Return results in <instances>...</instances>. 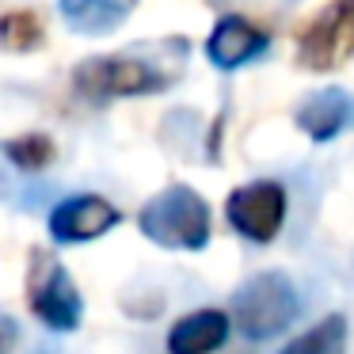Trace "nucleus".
<instances>
[{"label":"nucleus","mask_w":354,"mask_h":354,"mask_svg":"<svg viewBox=\"0 0 354 354\" xmlns=\"http://www.w3.org/2000/svg\"><path fill=\"white\" fill-rule=\"evenodd\" d=\"M343 346H346V316L328 313L308 331H301L297 339H290L278 354H343Z\"/></svg>","instance_id":"obj_12"},{"label":"nucleus","mask_w":354,"mask_h":354,"mask_svg":"<svg viewBox=\"0 0 354 354\" xmlns=\"http://www.w3.org/2000/svg\"><path fill=\"white\" fill-rule=\"evenodd\" d=\"M286 209H290L286 187L274 183V179H255V183L236 187V191L229 194V202H225L229 225L244 240H252V244H270V240L282 232Z\"/></svg>","instance_id":"obj_5"},{"label":"nucleus","mask_w":354,"mask_h":354,"mask_svg":"<svg viewBox=\"0 0 354 354\" xmlns=\"http://www.w3.org/2000/svg\"><path fill=\"white\" fill-rule=\"evenodd\" d=\"M138 0H62V19L80 35H111L130 19Z\"/></svg>","instance_id":"obj_11"},{"label":"nucleus","mask_w":354,"mask_h":354,"mask_svg":"<svg viewBox=\"0 0 354 354\" xmlns=\"http://www.w3.org/2000/svg\"><path fill=\"white\" fill-rule=\"evenodd\" d=\"M46 31H42V19L27 8H16L8 16H0V46L12 50V54H27V50H39Z\"/></svg>","instance_id":"obj_13"},{"label":"nucleus","mask_w":354,"mask_h":354,"mask_svg":"<svg viewBox=\"0 0 354 354\" xmlns=\"http://www.w3.org/2000/svg\"><path fill=\"white\" fill-rule=\"evenodd\" d=\"M267 42L270 39L252 24V19L221 16L214 24V31H209V39H206V57L217 65V69L232 73V69H240V65L255 62V57L267 50Z\"/></svg>","instance_id":"obj_9"},{"label":"nucleus","mask_w":354,"mask_h":354,"mask_svg":"<svg viewBox=\"0 0 354 354\" xmlns=\"http://www.w3.org/2000/svg\"><path fill=\"white\" fill-rule=\"evenodd\" d=\"M4 156L24 171H39L54 160V141L46 133H24V138H12L4 145Z\"/></svg>","instance_id":"obj_14"},{"label":"nucleus","mask_w":354,"mask_h":354,"mask_svg":"<svg viewBox=\"0 0 354 354\" xmlns=\"http://www.w3.org/2000/svg\"><path fill=\"white\" fill-rule=\"evenodd\" d=\"M293 122L313 141H335L339 133L354 130V95L343 88H324L293 111Z\"/></svg>","instance_id":"obj_8"},{"label":"nucleus","mask_w":354,"mask_h":354,"mask_svg":"<svg viewBox=\"0 0 354 354\" xmlns=\"http://www.w3.org/2000/svg\"><path fill=\"white\" fill-rule=\"evenodd\" d=\"M138 229L168 252H202L214 232V217H209V202L194 187L176 183L141 206Z\"/></svg>","instance_id":"obj_1"},{"label":"nucleus","mask_w":354,"mask_h":354,"mask_svg":"<svg viewBox=\"0 0 354 354\" xmlns=\"http://www.w3.org/2000/svg\"><path fill=\"white\" fill-rule=\"evenodd\" d=\"M301 301L293 282L282 270H263V274L248 278L232 297V320H236L240 335L248 339H270L282 328H290V320L297 316Z\"/></svg>","instance_id":"obj_3"},{"label":"nucleus","mask_w":354,"mask_h":354,"mask_svg":"<svg viewBox=\"0 0 354 354\" xmlns=\"http://www.w3.org/2000/svg\"><path fill=\"white\" fill-rule=\"evenodd\" d=\"M27 305L35 320L46 324L50 331H77L84 320V297H80L73 274L54 259V255H35L31 274H27Z\"/></svg>","instance_id":"obj_4"},{"label":"nucleus","mask_w":354,"mask_h":354,"mask_svg":"<svg viewBox=\"0 0 354 354\" xmlns=\"http://www.w3.org/2000/svg\"><path fill=\"white\" fill-rule=\"evenodd\" d=\"M176 77V65L168 69L164 62H149L145 54H103L80 62L73 73V84L88 100H126V95L164 92Z\"/></svg>","instance_id":"obj_2"},{"label":"nucleus","mask_w":354,"mask_h":354,"mask_svg":"<svg viewBox=\"0 0 354 354\" xmlns=\"http://www.w3.org/2000/svg\"><path fill=\"white\" fill-rule=\"evenodd\" d=\"M354 54V0H331L328 8L301 31L297 65L313 73H328Z\"/></svg>","instance_id":"obj_6"},{"label":"nucleus","mask_w":354,"mask_h":354,"mask_svg":"<svg viewBox=\"0 0 354 354\" xmlns=\"http://www.w3.org/2000/svg\"><path fill=\"white\" fill-rule=\"evenodd\" d=\"M229 343V313L221 308H198L171 324L168 354H214Z\"/></svg>","instance_id":"obj_10"},{"label":"nucleus","mask_w":354,"mask_h":354,"mask_svg":"<svg viewBox=\"0 0 354 354\" xmlns=\"http://www.w3.org/2000/svg\"><path fill=\"white\" fill-rule=\"evenodd\" d=\"M118 221H122L118 206L103 194H73L50 214V236L57 244H88V240H100L103 232H111Z\"/></svg>","instance_id":"obj_7"}]
</instances>
